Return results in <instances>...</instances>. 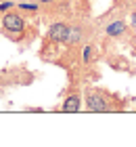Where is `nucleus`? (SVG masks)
<instances>
[{"mask_svg": "<svg viewBox=\"0 0 136 147\" xmlns=\"http://www.w3.org/2000/svg\"><path fill=\"white\" fill-rule=\"evenodd\" d=\"M67 32H69V25L63 23V21H59V23H52L50 25V30H48V38H50V42L54 44H63V40L67 36Z\"/></svg>", "mask_w": 136, "mask_h": 147, "instance_id": "nucleus-3", "label": "nucleus"}, {"mask_svg": "<svg viewBox=\"0 0 136 147\" xmlns=\"http://www.w3.org/2000/svg\"><path fill=\"white\" fill-rule=\"evenodd\" d=\"M82 36H84V30H82L80 25H73V28H69V32H67V36H65V40H63V44L73 46V44H78L80 40H82Z\"/></svg>", "mask_w": 136, "mask_h": 147, "instance_id": "nucleus-6", "label": "nucleus"}, {"mask_svg": "<svg viewBox=\"0 0 136 147\" xmlns=\"http://www.w3.org/2000/svg\"><path fill=\"white\" fill-rule=\"evenodd\" d=\"M19 11H38V2H36V4H27V2H19Z\"/></svg>", "mask_w": 136, "mask_h": 147, "instance_id": "nucleus-8", "label": "nucleus"}, {"mask_svg": "<svg viewBox=\"0 0 136 147\" xmlns=\"http://www.w3.org/2000/svg\"><path fill=\"white\" fill-rule=\"evenodd\" d=\"M36 2H40V4H52V2H57V0H36Z\"/></svg>", "mask_w": 136, "mask_h": 147, "instance_id": "nucleus-10", "label": "nucleus"}, {"mask_svg": "<svg viewBox=\"0 0 136 147\" xmlns=\"http://www.w3.org/2000/svg\"><path fill=\"white\" fill-rule=\"evenodd\" d=\"M86 107L90 111H96V113L113 111V107L109 105V99H105V95L98 92V90H88L86 92Z\"/></svg>", "mask_w": 136, "mask_h": 147, "instance_id": "nucleus-1", "label": "nucleus"}, {"mask_svg": "<svg viewBox=\"0 0 136 147\" xmlns=\"http://www.w3.org/2000/svg\"><path fill=\"white\" fill-rule=\"evenodd\" d=\"M2 28L6 32H11V34H19L21 36L25 32V21H23V17L19 15V13L9 11V13H4V17H2Z\"/></svg>", "mask_w": 136, "mask_h": 147, "instance_id": "nucleus-2", "label": "nucleus"}, {"mask_svg": "<svg viewBox=\"0 0 136 147\" xmlns=\"http://www.w3.org/2000/svg\"><path fill=\"white\" fill-rule=\"evenodd\" d=\"M11 6H13V2H2V4H0V11H9Z\"/></svg>", "mask_w": 136, "mask_h": 147, "instance_id": "nucleus-9", "label": "nucleus"}, {"mask_svg": "<svg viewBox=\"0 0 136 147\" xmlns=\"http://www.w3.org/2000/svg\"><path fill=\"white\" fill-rule=\"evenodd\" d=\"M124 32H126V23L121 21V19H117V21H111V23L105 28V34H107L109 38H119Z\"/></svg>", "mask_w": 136, "mask_h": 147, "instance_id": "nucleus-5", "label": "nucleus"}, {"mask_svg": "<svg viewBox=\"0 0 136 147\" xmlns=\"http://www.w3.org/2000/svg\"><path fill=\"white\" fill-rule=\"evenodd\" d=\"M132 25L136 28V13H132Z\"/></svg>", "mask_w": 136, "mask_h": 147, "instance_id": "nucleus-11", "label": "nucleus"}, {"mask_svg": "<svg viewBox=\"0 0 136 147\" xmlns=\"http://www.w3.org/2000/svg\"><path fill=\"white\" fill-rule=\"evenodd\" d=\"M92 57H94V46H84V51H82V61H84L86 65L92 63Z\"/></svg>", "mask_w": 136, "mask_h": 147, "instance_id": "nucleus-7", "label": "nucleus"}, {"mask_svg": "<svg viewBox=\"0 0 136 147\" xmlns=\"http://www.w3.org/2000/svg\"><path fill=\"white\" fill-rule=\"evenodd\" d=\"M80 109H82V97L78 95V92L67 95V99L63 101V105H61V111H65V113H76Z\"/></svg>", "mask_w": 136, "mask_h": 147, "instance_id": "nucleus-4", "label": "nucleus"}]
</instances>
